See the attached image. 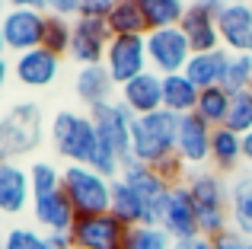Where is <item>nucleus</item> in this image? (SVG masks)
<instances>
[{
  "mask_svg": "<svg viewBox=\"0 0 252 249\" xmlns=\"http://www.w3.org/2000/svg\"><path fill=\"white\" fill-rule=\"evenodd\" d=\"M185 186H189V195L195 201L201 237L214 240L217 233L233 227L230 224V182L217 169H191Z\"/></svg>",
  "mask_w": 252,
  "mask_h": 249,
  "instance_id": "nucleus-1",
  "label": "nucleus"
},
{
  "mask_svg": "<svg viewBox=\"0 0 252 249\" xmlns=\"http://www.w3.org/2000/svg\"><path fill=\"white\" fill-rule=\"evenodd\" d=\"M48 141L61 160L77 163V166H90L99 147V131L90 112L58 109L55 119L48 122Z\"/></svg>",
  "mask_w": 252,
  "mask_h": 249,
  "instance_id": "nucleus-2",
  "label": "nucleus"
},
{
  "mask_svg": "<svg viewBox=\"0 0 252 249\" xmlns=\"http://www.w3.org/2000/svg\"><path fill=\"white\" fill-rule=\"evenodd\" d=\"M45 141V115L38 102H16L0 115V163H16Z\"/></svg>",
  "mask_w": 252,
  "mask_h": 249,
  "instance_id": "nucleus-3",
  "label": "nucleus"
},
{
  "mask_svg": "<svg viewBox=\"0 0 252 249\" xmlns=\"http://www.w3.org/2000/svg\"><path fill=\"white\" fill-rule=\"evenodd\" d=\"M179 141V115H172L169 109L150 115H137L134 131H131V156L147 166H157L160 160L176 154Z\"/></svg>",
  "mask_w": 252,
  "mask_h": 249,
  "instance_id": "nucleus-4",
  "label": "nucleus"
},
{
  "mask_svg": "<svg viewBox=\"0 0 252 249\" xmlns=\"http://www.w3.org/2000/svg\"><path fill=\"white\" fill-rule=\"evenodd\" d=\"M112 182L93 166H64V195L70 198L77 218H93V214H109L112 211Z\"/></svg>",
  "mask_w": 252,
  "mask_h": 249,
  "instance_id": "nucleus-5",
  "label": "nucleus"
},
{
  "mask_svg": "<svg viewBox=\"0 0 252 249\" xmlns=\"http://www.w3.org/2000/svg\"><path fill=\"white\" fill-rule=\"evenodd\" d=\"M195 48H191L189 35L179 26L172 29H157L147 32V58H150V70H157L160 77L169 74H185V64L191 61Z\"/></svg>",
  "mask_w": 252,
  "mask_h": 249,
  "instance_id": "nucleus-6",
  "label": "nucleus"
},
{
  "mask_svg": "<svg viewBox=\"0 0 252 249\" xmlns=\"http://www.w3.org/2000/svg\"><path fill=\"white\" fill-rule=\"evenodd\" d=\"M131 227L122 224L115 214H93V218H77L70 227V243L74 249H128Z\"/></svg>",
  "mask_w": 252,
  "mask_h": 249,
  "instance_id": "nucleus-7",
  "label": "nucleus"
},
{
  "mask_svg": "<svg viewBox=\"0 0 252 249\" xmlns=\"http://www.w3.org/2000/svg\"><path fill=\"white\" fill-rule=\"evenodd\" d=\"M90 115H93V122H96L99 141L109 144L125 163L134 160V156H131V131H134V119H137V115L131 112L122 99L102 102V106L90 109Z\"/></svg>",
  "mask_w": 252,
  "mask_h": 249,
  "instance_id": "nucleus-8",
  "label": "nucleus"
},
{
  "mask_svg": "<svg viewBox=\"0 0 252 249\" xmlns=\"http://www.w3.org/2000/svg\"><path fill=\"white\" fill-rule=\"evenodd\" d=\"M105 70L112 74V80L118 87L131 83L134 77L150 70L147 58V35H115L105 51Z\"/></svg>",
  "mask_w": 252,
  "mask_h": 249,
  "instance_id": "nucleus-9",
  "label": "nucleus"
},
{
  "mask_svg": "<svg viewBox=\"0 0 252 249\" xmlns=\"http://www.w3.org/2000/svg\"><path fill=\"white\" fill-rule=\"evenodd\" d=\"M45 23H48V13L45 10H6V16L0 19L6 51L26 55V51H32V48H42Z\"/></svg>",
  "mask_w": 252,
  "mask_h": 249,
  "instance_id": "nucleus-10",
  "label": "nucleus"
},
{
  "mask_svg": "<svg viewBox=\"0 0 252 249\" xmlns=\"http://www.w3.org/2000/svg\"><path fill=\"white\" fill-rule=\"evenodd\" d=\"M223 0H191L185 10L179 29L189 35L195 51H214L220 48V32H217V16L223 10Z\"/></svg>",
  "mask_w": 252,
  "mask_h": 249,
  "instance_id": "nucleus-11",
  "label": "nucleus"
},
{
  "mask_svg": "<svg viewBox=\"0 0 252 249\" xmlns=\"http://www.w3.org/2000/svg\"><path fill=\"white\" fill-rule=\"evenodd\" d=\"M112 29L105 19H74V42H70V61L77 67H93L105 64V51L112 45Z\"/></svg>",
  "mask_w": 252,
  "mask_h": 249,
  "instance_id": "nucleus-12",
  "label": "nucleus"
},
{
  "mask_svg": "<svg viewBox=\"0 0 252 249\" xmlns=\"http://www.w3.org/2000/svg\"><path fill=\"white\" fill-rule=\"evenodd\" d=\"M211 134H214V128H211L201 115H195V112L179 115L176 154L189 169H204L211 163Z\"/></svg>",
  "mask_w": 252,
  "mask_h": 249,
  "instance_id": "nucleus-13",
  "label": "nucleus"
},
{
  "mask_svg": "<svg viewBox=\"0 0 252 249\" xmlns=\"http://www.w3.org/2000/svg\"><path fill=\"white\" fill-rule=\"evenodd\" d=\"M13 77L26 90H48L61 77V58L48 48H32L26 55H13Z\"/></svg>",
  "mask_w": 252,
  "mask_h": 249,
  "instance_id": "nucleus-14",
  "label": "nucleus"
},
{
  "mask_svg": "<svg viewBox=\"0 0 252 249\" xmlns=\"http://www.w3.org/2000/svg\"><path fill=\"white\" fill-rule=\"evenodd\" d=\"M220 48L230 55H252V3H227L217 16Z\"/></svg>",
  "mask_w": 252,
  "mask_h": 249,
  "instance_id": "nucleus-15",
  "label": "nucleus"
},
{
  "mask_svg": "<svg viewBox=\"0 0 252 249\" xmlns=\"http://www.w3.org/2000/svg\"><path fill=\"white\" fill-rule=\"evenodd\" d=\"M160 227H166V233H169L172 240L201 237V227H198V211H195V201H191L189 186H185V182H182V186H172Z\"/></svg>",
  "mask_w": 252,
  "mask_h": 249,
  "instance_id": "nucleus-16",
  "label": "nucleus"
},
{
  "mask_svg": "<svg viewBox=\"0 0 252 249\" xmlns=\"http://www.w3.org/2000/svg\"><path fill=\"white\" fill-rule=\"evenodd\" d=\"M32 205L29 169L19 163H0V211L3 218H16Z\"/></svg>",
  "mask_w": 252,
  "mask_h": 249,
  "instance_id": "nucleus-17",
  "label": "nucleus"
},
{
  "mask_svg": "<svg viewBox=\"0 0 252 249\" xmlns=\"http://www.w3.org/2000/svg\"><path fill=\"white\" fill-rule=\"evenodd\" d=\"M118 99L131 109L134 115H150L163 109V77L157 70H147V74L134 77L131 83L118 87Z\"/></svg>",
  "mask_w": 252,
  "mask_h": 249,
  "instance_id": "nucleus-18",
  "label": "nucleus"
},
{
  "mask_svg": "<svg viewBox=\"0 0 252 249\" xmlns=\"http://www.w3.org/2000/svg\"><path fill=\"white\" fill-rule=\"evenodd\" d=\"M32 218H35L38 230L45 233H70V227L77 224V211L70 205V198L64 195V188L55 195L32 198Z\"/></svg>",
  "mask_w": 252,
  "mask_h": 249,
  "instance_id": "nucleus-19",
  "label": "nucleus"
},
{
  "mask_svg": "<svg viewBox=\"0 0 252 249\" xmlns=\"http://www.w3.org/2000/svg\"><path fill=\"white\" fill-rule=\"evenodd\" d=\"M74 93L86 109H96L102 102L118 99V83L105 70V64H93V67H80L74 77Z\"/></svg>",
  "mask_w": 252,
  "mask_h": 249,
  "instance_id": "nucleus-20",
  "label": "nucleus"
},
{
  "mask_svg": "<svg viewBox=\"0 0 252 249\" xmlns=\"http://www.w3.org/2000/svg\"><path fill=\"white\" fill-rule=\"evenodd\" d=\"M227 58L230 51L214 48V51H195L191 61L185 64V77L195 83L198 90L223 87V74H227Z\"/></svg>",
  "mask_w": 252,
  "mask_h": 249,
  "instance_id": "nucleus-21",
  "label": "nucleus"
},
{
  "mask_svg": "<svg viewBox=\"0 0 252 249\" xmlns=\"http://www.w3.org/2000/svg\"><path fill=\"white\" fill-rule=\"evenodd\" d=\"M243 137L233 134L230 128H214L211 134V169L220 176H236L243 166Z\"/></svg>",
  "mask_w": 252,
  "mask_h": 249,
  "instance_id": "nucleus-22",
  "label": "nucleus"
},
{
  "mask_svg": "<svg viewBox=\"0 0 252 249\" xmlns=\"http://www.w3.org/2000/svg\"><path fill=\"white\" fill-rule=\"evenodd\" d=\"M230 224L252 240V169L236 173L230 182Z\"/></svg>",
  "mask_w": 252,
  "mask_h": 249,
  "instance_id": "nucleus-23",
  "label": "nucleus"
},
{
  "mask_svg": "<svg viewBox=\"0 0 252 249\" xmlns=\"http://www.w3.org/2000/svg\"><path fill=\"white\" fill-rule=\"evenodd\" d=\"M198 96H201V90H198L185 74L163 77V109H169L172 115L195 112L198 109Z\"/></svg>",
  "mask_w": 252,
  "mask_h": 249,
  "instance_id": "nucleus-24",
  "label": "nucleus"
},
{
  "mask_svg": "<svg viewBox=\"0 0 252 249\" xmlns=\"http://www.w3.org/2000/svg\"><path fill=\"white\" fill-rule=\"evenodd\" d=\"M109 214H115L128 227H137L147 220V205H144V198L125 179H115L112 182V211Z\"/></svg>",
  "mask_w": 252,
  "mask_h": 249,
  "instance_id": "nucleus-25",
  "label": "nucleus"
},
{
  "mask_svg": "<svg viewBox=\"0 0 252 249\" xmlns=\"http://www.w3.org/2000/svg\"><path fill=\"white\" fill-rule=\"evenodd\" d=\"M105 23H109L112 35H147L150 32L144 10H141V0H115Z\"/></svg>",
  "mask_w": 252,
  "mask_h": 249,
  "instance_id": "nucleus-26",
  "label": "nucleus"
},
{
  "mask_svg": "<svg viewBox=\"0 0 252 249\" xmlns=\"http://www.w3.org/2000/svg\"><path fill=\"white\" fill-rule=\"evenodd\" d=\"M144 19H147V29H172V26L182 23L185 10H189V0H141Z\"/></svg>",
  "mask_w": 252,
  "mask_h": 249,
  "instance_id": "nucleus-27",
  "label": "nucleus"
},
{
  "mask_svg": "<svg viewBox=\"0 0 252 249\" xmlns=\"http://www.w3.org/2000/svg\"><path fill=\"white\" fill-rule=\"evenodd\" d=\"M230 102H233V93H227L223 87L201 90L195 115H201V119L208 122L211 128H223V122H227V112H230Z\"/></svg>",
  "mask_w": 252,
  "mask_h": 249,
  "instance_id": "nucleus-28",
  "label": "nucleus"
},
{
  "mask_svg": "<svg viewBox=\"0 0 252 249\" xmlns=\"http://www.w3.org/2000/svg\"><path fill=\"white\" fill-rule=\"evenodd\" d=\"M70 42H74V19H67V16H55V13H48L42 48L55 51L58 58H67V55H70Z\"/></svg>",
  "mask_w": 252,
  "mask_h": 249,
  "instance_id": "nucleus-29",
  "label": "nucleus"
},
{
  "mask_svg": "<svg viewBox=\"0 0 252 249\" xmlns=\"http://www.w3.org/2000/svg\"><path fill=\"white\" fill-rule=\"evenodd\" d=\"M29 179H32V198H42V195H55L64 188V169H58L48 160H35L29 166Z\"/></svg>",
  "mask_w": 252,
  "mask_h": 249,
  "instance_id": "nucleus-30",
  "label": "nucleus"
},
{
  "mask_svg": "<svg viewBox=\"0 0 252 249\" xmlns=\"http://www.w3.org/2000/svg\"><path fill=\"white\" fill-rule=\"evenodd\" d=\"M176 240L160 224H137L128 233V249H172Z\"/></svg>",
  "mask_w": 252,
  "mask_h": 249,
  "instance_id": "nucleus-31",
  "label": "nucleus"
},
{
  "mask_svg": "<svg viewBox=\"0 0 252 249\" xmlns=\"http://www.w3.org/2000/svg\"><path fill=\"white\" fill-rule=\"evenodd\" d=\"M252 87V55H230L227 74H223V90L227 93H246Z\"/></svg>",
  "mask_w": 252,
  "mask_h": 249,
  "instance_id": "nucleus-32",
  "label": "nucleus"
},
{
  "mask_svg": "<svg viewBox=\"0 0 252 249\" xmlns=\"http://www.w3.org/2000/svg\"><path fill=\"white\" fill-rule=\"evenodd\" d=\"M223 128H230L240 137L252 131V96H249V90L246 93H233V102H230V112H227Z\"/></svg>",
  "mask_w": 252,
  "mask_h": 249,
  "instance_id": "nucleus-33",
  "label": "nucleus"
},
{
  "mask_svg": "<svg viewBox=\"0 0 252 249\" xmlns=\"http://www.w3.org/2000/svg\"><path fill=\"white\" fill-rule=\"evenodd\" d=\"M3 249H48V233L38 227H10L3 237Z\"/></svg>",
  "mask_w": 252,
  "mask_h": 249,
  "instance_id": "nucleus-34",
  "label": "nucleus"
},
{
  "mask_svg": "<svg viewBox=\"0 0 252 249\" xmlns=\"http://www.w3.org/2000/svg\"><path fill=\"white\" fill-rule=\"evenodd\" d=\"M211 246L214 249H252V240L246 237V233H240L236 227H230V230L217 233V237L211 240Z\"/></svg>",
  "mask_w": 252,
  "mask_h": 249,
  "instance_id": "nucleus-35",
  "label": "nucleus"
},
{
  "mask_svg": "<svg viewBox=\"0 0 252 249\" xmlns=\"http://www.w3.org/2000/svg\"><path fill=\"white\" fill-rule=\"evenodd\" d=\"M112 6H115V0H80V16L83 19H109Z\"/></svg>",
  "mask_w": 252,
  "mask_h": 249,
  "instance_id": "nucleus-36",
  "label": "nucleus"
},
{
  "mask_svg": "<svg viewBox=\"0 0 252 249\" xmlns=\"http://www.w3.org/2000/svg\"><path fill=\"white\" fill-rule=\"evenodd\" d=\"M48 13L77 19V16H80V0H51V3H48Z\"/></svg>",
  "mask_w": 252,
  "mask_h": 249,
  "instance_id": "nucleus-37",
  "label": "nucleus"
},
{
  "mask_svg": "<svg viewBox=\"0 0 252 249\" xmlns=\"http://www.w3.org/2000/svg\"><path fill=\"white\" fill-rule=\"evenodd\" d=\"M10 10H45L48 13V3L51 0H6Z\"/></svg>",
  "mask_w": 252,
  "mask_h": 249,
  "instance_id": "nucleus-38",
  "label": "nucleus"
},
{
  "mask_svg": "<svg viewBox=\"0 0 252 249\" xmlns=\"http://www.w3.org/2000/svg\"><path fill=\"white\" fill-rule=\"evenodd\" d=\"M172 249H214L208 237H191V240H176Z\"/></svg>",
  "mask_w": 252,
  "mask_h": 249,
  "instance_id": "nucleus-39",
  "label": "nucleus"
},
{
  "mask_svg": "<svg viewBox=\"0 0 252 249\" xmlns=\"http://www.w3.org/2000/svg\"><path fill=\"white\" fill-rule=\"evenodd\" d=\"M48 249H74L67 233H48Z\"/></svg>",
  "mask_w": 252,
  "mask_h": 249,
  "instance_id": "nucleus-40",
  "label": "nucleus"
},
{
  "mask_svg": "<svg viewBox=\"0 0 252 249\" xmlns=\"http://www.w3.org/2000/svg\"><path fill=\"white\" fill-rule=\"evenodd\" d=\"M10 77H13V61L0 55V93H3V87H6V80H10Z\"/></svg>",
  "mask_w": 252,
  "mask_h": 249,
  "instance_id": "nucleus-41",
  "label": "nucleus"
},
{
  "mask_svg": "<svg viewBox=\"0 0 252 249\" xmlns=\"http://www.w3.org/2000/svg\"><path fill=\"white\" fill-rule=\"evenodd\" d=\"M243 160H246V166L252 169V131L243 134Z\"/></svg>",
  "mask_w": 252,
  "mask_h": 249,
  "instance_id": "nucleus-42",
  "label": "nucleus"
},
{
  "mask_svg": "<svg viewBox=\"0 0 252 249\" xmlns=\"http://www.w3.org/2000/svg\"><path fill=\"white\" fill-rule=\"evenodd\" d=\"M6 10H10V3H6V0H0V19L6 16Z\"/></svg>",
  "mask_w": 252,
  "mask_h": 249,
  "instance_id": "nucleus-43",
  "label": "nucleus"
},
{
  "mask_svg": "<svg viewBox=\"0 0 252 249\" xmlns=\"http://www.w3.org/2000/svg\"><path fill=\"white\" fill-rule=\"evenodd\" d=\"M0 55H6V42H3V29H0Z\"/></svg>",
  "mask_w": 252,
  "mask_h": 249,
  "instance_id": "nucleus-44",
  "label": "nucleus"
},
{
  "mask_svg": "<svg viewBox=\"0 0 252 249\" xmlns=\"http://www.w3.org/2000/svg\"><path fill=\"white\" fill-rule=\"evenodd\" d=\"M223 3H252V0H223Z\"/></svg>",
  "mask_w": 252,
  "mask_h": 249,
  "instance_id": "nucleus-45",
  "label": "nucleus"
},
{
  "mask_svg": "<svg viewBox=\"0 0 252 249\" xmlns=\"http://www.w3.org/2000/svg\"><path fill=\"white\" fill-rule=\"evenodd\" d=\"M0 220H3V211H0Z\"/></svg>",
  "mask_w": 252,
  "mask_h": 249,
  "instance_id": "nucleus-46",
  "label": "nucleus"
},
{
  "mask_svg": "<svg viewBox=\"0 0 252 249\" xmlns=\"http://www.w3.org/2000/svg\"><path fill=\"white\" fill-rule=\"evenodd\" d=\"M249 96H252V87H249Z\"/></svg>",
  "mask_w": 252,
  "mask_h": 249,
  "instance_id": "nucleus-47",
  "label": "nucleus"
},
{
  "mask_svg": "<svg viewBox=\"0 0 252 249\" xmlns=\"http://www.w3.org/2000/svg\"><path fill=\"white\" fill-rule=\"evenodd\" d=\"M0 249H3V246H0Z\"/></svg>",
  "mask_w": 252,
  "mask_h": 249,
  "instance_id": "nucleus-48",
  "label": "nucleus"
},
{
  "mask_svg": "<svg viewBox=\"0 0 252 249\" xmlns=\"http://www.w3.org/2000/svg\"><path fill=\"white\" fill-rule=\"evenodd\" d=\"M189 3H191V0H189Z\"/></svg>",
  "mask_w": 252,
  "mask_h": 249,
  "instance_id": "nucleus-49",
  "label": "nucleus"
}]
</instances>
